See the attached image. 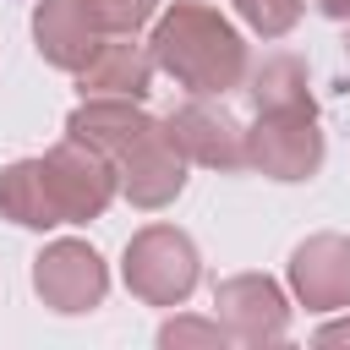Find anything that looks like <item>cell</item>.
<instances>
[{"label":"cell","instance_id":"obj_11","mask_svg":"<svg viewBox=\"0 0 350 350\" xmlns=\"http://www.w3.org/2000/svg\"><path fill=\"white\" fill-rule=\"evenodd\" d=\"M98 27L82 11V0H38L33 5V44L44 55V66L55 71H82L88 55L98 49Z\"/></svg>","mask_w":350,"mask_h":350},{"label":"cell","instance_id":"obj_9","mask_svg":"<svg viewBox=\"0 0 350 350\" xmlns=\"http://www.w3.org/2000/svg\"><path fill=\"white\" fill-rule=\"evenodd\" d=\"M290 295L306 312H350V235H306L290 252Z\"/></svg>","mask_w":350,"mask_h":350},{"label":"cell","instance_id":"obj_14","mask_svg":"<svg viewBox=\"0 0 350 350\" xmlns=\"http://www.w3.org/2000/svg\"><path fill=\"white\" fill-rule=\"evenodd\" d=\"M246 82H252L246 93L257 109H317V98L306 88V66L295 55H268L257 71L246 66Z\"/></svg>","mask_w":350,"mask_h":350},{"label":"cell","instance_id":"obj_15","mask_svg":"<svg viewBox=\"0 0 350 350\" xmlns=\"http://www.w3.org/2000/svg\"><path fill=\"white\" fill-rule=\"evenodd\" d=\"M230 5L257 38H284L301 22V0H230Z\"/></svg>","mask_w":350,"mask_h":350},{"label":"cell","instance_id":"obj_1","mask_svg":"<svg viewBox=\"0 0 350 350\" xmlns=\"http://www.w3.org/2000/svg\"><path fill=\"white\" fill-rule=\"evenodd\" d=\"M148 55L186 93H208V98H224L230 88H241L246 82V66H252L246 38L235 33V22L219 16L202 0H175L170 11H159L153 38H148Z\"/></svg>","mask_w":350,"mask_h":350},{"label":"cell","instance_id":"obj_17","mask_svg":"<svg viewBox=\"0 0 350 350\" xmlns=\"http://www.w3.org/2000/svg\"><path fill=\"white\" fill-rule=\"evenodd\" d=\"M230 334H224V323L213 317V323H202V317H170L164 328H159V345L164 350H180V345H224Z\"/></svg>","mask_w":350,"mask_h":350},{"label":"cell","instance_id":"obj_6","mask_svg":"<svg viewBox=\"0 0 350 350\" xmlns=\"http://www.w3.org/2000/svg\"><path fill=\"white\" fill-rule=\"evenodd\" d=\"M164 131H170V142L180 148L186 164H202V170H219V175L246 170V126L208 93H191L180 109H170Z\"/></svg>","mask_w":350,"mask_h":350},{"label":"cell","instance_id":"obj_19","mask_svg":"<svg viewBox=\"0 0 350 350\" xmlns=\"http://www.w3.org/2000/svg\"><path fill=\"white\" fill-rule=\"evenodd\" d=\"M317 11L334 16V22H350V0H317Z\"/></svg>","mask_w":350,"mask_h":350},{"label":"cell","instance_id":"obj_2","mask_svg":"<svg viewBox=\"0 0 350 350\" xmlns=\"http://www.w3.org/2000/svg\"><path fill=\"white\" fill-rule=\"evenodd\" d=\"M120 279L142 306H180L202 279L197 241L186 230H175V224H148V230H137L126 241Z\"/></svg>","mask_w":350,"mask_h":350},{"label":"cell","instance_id":"obj_7","mask_svg":"<svg viewBox=\"0 0 350 350\" xmlns=\"http://www.w3.org/2000/svg\"><path fill=\"white\" fill-rule=\"evenodd\" d=\"M213 306L230 339L241 345H273L290 334V301L268 273H230L213 284Z\"/></svg>","mask_w":350,"mask_h":350},{"label":"cell","instance_id":"obj_16","mask_svg":"<svg viewBox=\"0 0 350 350\" xmlns=\"http://www.w3.org/2000/svg\"><path fill=\"white\" fill-rule=\"evenodd\" d=\"M82 11L93 16L98 33H137L159 11V0H82Z\"/></svg>","mask_w":350,"mask_h":350},{"label":"cell","instance_id":"obj_20","mask_svg":"<svg viewBox=\"0 0 350 350\" xmlns=\"http://www.w3.org/2000/svg\"><path fill=\"white\" fill-rule=\"evenodd\" d=\"M345 27H350V22H345ZM345 55H350V33H345Z\"/></svg>","mask_w":350,"mask_h":350},{"label":"cell","instance_id":"obj_8","mask_svg":"<svg viewBox=\"0 0 350 350\" xmlns=\"http://www.w3.org/2000/svg\"><path fill=\"white\" fill-rule=\"evenodd\" d=\"M115 180H120V197L131 208H170L186 186V159L180 148L170 142L164 120H153L120 159H115Z\"/></svg>","mask_w":350,"mask_h":350},{"label":"cell","instance_id":"obj_13","mask_svg":"<svg viewBox=\"0 0 350 350\" xmlns=\"http://www.w3.org/2000/svg\"><path fill=\"white\" fill-rule=\"evenodd\" d=\"M0 219H11V224H22V230H55V224H60L38 159H16V164L0 170Z\"/></svg>","mask_w":350,"mask_h":350},{"label":"cell","instance_id":"obj_5","mask_svg":"<svg viewBox=\"0 0 350 350\" xmlns=\"http://www.w3.org/2000/svg\"><path fill=\"white\" fill-rule=\"evenodd\" d=\"M33 290L49 312L60 317H82L93 306H104L109 295V268L88 241H49L33 257Z\"/></svg>","mask_w":350,"mask_h":350},{"label":"cell","instance_id":"obj_18","mask_svg":"<svg viewBox=\"0 0 350 350\" xmlns=\"http://www.w3.org/2000/svg\"><path fill=\"white\" fill-rule=\"evenodd\" d=\"M317 345H350V323H328V328H317Z\"/></svg>","mask_w":350,"mask_h":350},{"label":"cell","instance_id":"obj_4","mask_svg":"<svg viewBox=\"0 0 350 350\" xmlns=\"http://www.w3.org/2000/svg\"><path fill=\"white\" fill-rule=\"evenodd\" d=\"M246 164L268 180H312L323 170L317 109H257L246 126Z\"/></svg>","mask_w":350,"mask_h":350},{"label":"cell","instance_id":"obj_12","mask_svg":"<svg viewBox=\"0 0 350 350\" xmlns=\"http://www.w3.org/2000/svg\"><path fill=\"white\" fill-rule=\"evenodd\" d=\"M153 126V115L142 109V98H82L66 115V137H82L88 148H98L109 164Z\"/></svg>","mask_w":350,"mask_h":350},{"label":"cell","instance_id":"obj_3","mask_svg":"<svg viewBox=\"0 0 350 350\" xmlns=\"http://www.w3.org/2000/svg\"><path fill=\"white\" fill-rule=\"evenodd\" d=\"M38 164H44V186H49V202H55L60 224H88V219H98V213L115 202V191H120L115 164H109L98 148H88L82 137L55 142Z\"/></svg>","mask_w":350,"mask_h":350},{"label":"cell","instance_id":"obj_10","mask_svg":"<svg viewBox=\"0 0 350 350\" xmlns=\"http://www.w3.org/2000/svg\"><path fill=\"white\" fill-rule=\"evenodd\" d=\"M153 71L159 66H153L148 44H137L131 33H104L98 49L88 55V66L71 71V77H77L82 98H148Z\"/></svg>","mask_w":350,"mask_h":350}]
</instances>
